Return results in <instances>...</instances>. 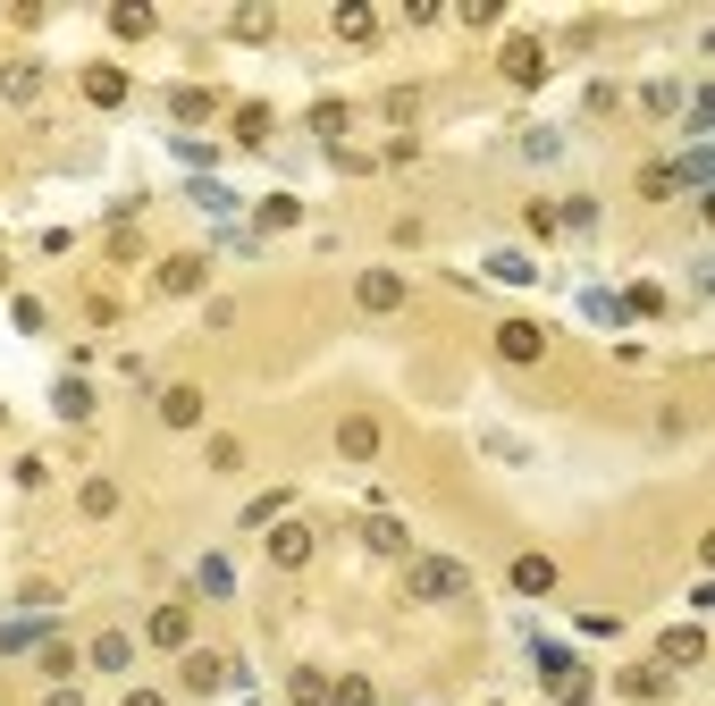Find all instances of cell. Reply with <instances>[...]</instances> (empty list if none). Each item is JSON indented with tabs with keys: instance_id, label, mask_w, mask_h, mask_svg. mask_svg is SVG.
<instances>
[{
	"instance_id": "1",
	"label": "cell",
	"mask_w": 715,
	"mask_h": 706,
	"mask_svg": "<svg viewBox=\"0 0 715 706\" xmlns=\"http://www.w3.org/2000/svg\"><path fill=\"white\" fill-rule=\"evenodd\" d=\"M404 589L429 597V606H438V597H463V564L455 555H413V564H404Z\"/></svg>"
},
{
	"instance_id": "2",
	"label": "cell",
	"mask_w": 715,
	"mask_h": 706,
	"mask_svg": "<svg viewBox=\"0 0 715 706\" xmlns=\"http://www.w3.org/2000/svg\"><path fill=\"white\" fill-rule=\"evenodd\" d=\"M312 546H321V530H312V521H269V564H278V572H303V564H312Z\"/></svg>"
},
{
	"instance_id": "3",
	"label": "cell",
	"mask_w": 715,
	"mask_h": 706,
	"mask_svg": "<svg viewBox=\"0 0 715 706\" xmlns=\"http://www.w3.org/2000/svg\"><path fill=\"white\" fill-rule=\"evenodd\" d=\"M497 67H505V85H522V93H530V85H548V51H539L530 34H514V42L497 51Z\"/></svg>"
},
{
	"instance_id": "4",
	"label": "cell",
	"mask_w": 715,
	"mask_h": 706,
	"mask_svg": "<svg viewBox=\"0 0 715 706\" xmlns=\"http://www.w3.org/2000/svg\"><path fill=\"white\" fill-rule=\"evenodd\" d=\"M354 303L371 312V320H388V312H404V278H396V269H371V278L354 287Z\"/></svg>"
},
{
	"instance_id": "5",
	"label": "cell",
	"mask_w": 715,
	"mask_h": 706,
	"mask_svg": "<svg viewBox=\"0 0 715 706\" xmlns=\"http://www.w3.org/2000/svg\"><path fill=\"white\" fill-rule=\"evenodd\" d=\"M497 353H505V362H539V353H548V328L539 320H505L497 328Z\"/></svg>"
},
{
	"instance_id": "6",
	"label": "cell",
	"mask_w": 715,
	"mask_h": 706,
	"mask_svg": "<svg viewBox=\"0 0 715 706\" xmlns=\"http://www.w3.org/2000/svg\"><path fill=\"white\" fill-rule=\"evenodd\" d=\"M202 269H211V253H177V261H161V269H152V287H161V294H195Z\"/></svg>"
},
{
	"instance_id": "7",
	"label": "cell",
	"mask_w": 715,
	"mask_h": 706,
	"mask_svg": "<svg viewBox=\"0 0 715 706\" xmlns=\"http://www.w3.org/2000/svg\"><path fill=\"white\" fill-rule=\"evenodd\" d=\"M699 656H707V631H699V622H690V631H665V647H656V665H665V673H690Z\"/></svg>"
},
{
	"instance_id": "8",
	"label": "cell",
	"mask_w": 715,
	"mask_h": 706,
	"mask_svg": "<svg viewBox=\"0 0 715 706\" xmlns=\"http://www.w3.org/2000/svg\"><path fill=\"white\" fill-rule=\"evenodd\" d=\"M337 454H346V463H371V454H379V420H371V413L337 420Z\"/></svg>"
},
{
	"instance_id": "9",
	"label": "cell",
	"mask_w": 715,
	"mask_h": 706,
	"mask_svg": "<svg viewBox=\"0 0 715 706\" xmlns=\"http://www.w3.org/2000/svg\"><path fill=\"white\" fill-rule=\"evenodd\" d=\"M143 640H152V647H186V640H195V614H186V606H161L152 622H143Z\"/></svg>"
},
{
	"instance_id": "10",
	"label": "cell",
	"mask_w": 715,
	"mask_h": 706,
	"mask_svg": "<svg viewBox=\"0 0 715 706\" xmlns=\"http://www.w3.org/2000/svg\"><path fill=\"white\" fill-rule=\"evenodd\" d=\"M346 127H354V110H346V101H321V110H312V135H321L328 152H346Z\"/></svg>"
},
{
	"instance_id": "11",
	"label": "cell",
	"mask_w": 715,
	"mask_h": 706,
	"mask_svg": "<svg viewBox=\"0 0 715 706\" xmlns=\"http://www.w3.org/2000/svg\"><path fill=\"white\" fill-rule=\"evenodd\" d=\"M161 420H168V429H195V420H202V387H168Z\"/></svg>"
},
{
	"instance_id": "12",
	"label": "cell",
	"mask_w": 715,
	"mask_h": 706,
	"mask_svg": "<svg viewBox=\"0 0 715 706\" xmlns=\"http://www.w3.org/2000/svg\"><path fill=\"white\" fill-rule=\"evenodd\" d=\"M85 101L118 110V101H127V76H118V67H85Z\"/></svg>"
},
{
	"instance_id": "13",
	"label": "cell",
	"mask_w": 715,
	"mask_h": 706,
	"mask_svg": "<svg viewBox=\"0 0 715 706\" xmlns=\"http://www.w3.org/2000/svg\"><path fill=\"white\" fill-rule=\"evenodd\" d=\"M0 93H9L17 110H26V101L42 93V67H34V60H9V76H0Z\"/></svg>"
},
{
	"instance_id": "14",
	"label": "cell",
	"mask_w": 715,
	"mask_h": 706,
	"mask_svg": "<svg viewBox=\"0 0 715 706\" xmlns=\"http://www.w3.org/2000/svg\"><path fill=\"white\" fill-rule=\"evenodd\" d=\"M514 589H522V597H548V589H555V564H548V555H522V564H514Z\"/></svg>"
},
{
	"instance_id": "15",
	"label": "cell",
	"mask_w": 715,
	"mask_h": 706,
	"mask_svg": "<svg viewBox=\"0 0 715 706\" xmlns=\"http://www.w3.org/2000/svg\"><path fill=\"white\" fill-rule=\"evenodd\" d=\"M93 665H101V673H127V665H135V640H127V631H101V640H93Z\"/></svg>"
},
{
	"instance_id": "16",
	"label": "cell",
	"mask_w": 715,
	"mask_h": 706,
	"mask_svg": "<svg viewBox=\"0 0 715 706\" xmlns=\"http://www.w3.org/2000/svg\"><path fill=\"white\" fill-rule=\"evenodd\" d=\"M362 546H379V555H404V521H396V514H371V521H362Z\"/></svg>"
},
{
	"instance_id": "17",
	"label": "cell",
	"mask_w": 715,
	"mask_h": 706,
	"mask_svg": "<svg viewBox=\"0 0 715 706\" xmlns=\"http://www.w3.org/2000/svg\"><path fill=\"white\" fill-rule=\"evenodd\" d=\"M269 135H278V118H269L261 101H244V110H236V143H269Z\"/></svg>"
},
{
	"instance_id": "18",
	"label": "cell",
	"mask_w": 715,
	"mask_h": 706,
	"mask_svg": "<svg viewBox=\"0 0 715 706\" xmlns=\"http://www.w3.org/2000/svg\"><path fill=\"white\" fill-rule=\"evenodd\" d=\"M656 312H665V287H631L615 303V320H656Z\"/></svg>"
},
{
	"instance_id": "19",
	"label": "cell",
	"mask_w": 715,
	"mask_h": 706,
	"mask_svg": "<svg viewBox=\"0 0 715 706\" xmlns=\"http://www.w3.org/2000/svg\"><path fill=\"white\" fill-rule=\"evenodd\" d=\"M287 698L294 706H328V673H321V665H303V673L287 681Z\"/></svg>"
},
{
	"instance_id": "20",
	"label": "cell",
	"mask_w": 715,
	"mask_h": 706,
	"mask_svg": "<svg viewBox=\"0 0 715 706\" xmlns=\"http://www.w3.org/2000/svg\"><path fill=\"white\" fill-rule=\"evenodd\" d=\"M161 26V17H152V9H110V34H118V42H143V34Z\"/></svg>"
},
{
	"instance_id": "21",
	"label": "cell",
	"mask_w": 715,
	"mask_h": 706,
	"mask_svg": "<svg viewBox=\"0 0 715 706\" xmlns=\"http://www.w3.org/2000/svg\"><path fill=\"white\" fill-rule=\"evenodd\" d=\"M219 681H228V665H219V656H186V690H202V698H211Z\"/></svg>"
},
{
	"instance_id": "22",
	"label": "cell",
	"mask_w": 715,
	"mask_h": 706,
	"mask_svg": "<svg viewBox=\"0 0 715 706\" xmlns=\"http://www.w3.org/2000/svg\"><path fill=\"white\" fill-rule=\"evenodd\" d=\"M615 690H631V698H656V690H665V665H631V673H615Z\"/></svg>"
},
{
	"instance_id": "23",
	"label": "cell",
	"mask_w": 715,
	"mask_h": 706,
	"mask_svg": "<svg viewBox=\"0 0 715 706\" xmlns=\"http://www.w3.org/2000/svg\"><path fill=\"white\" fill-rule=\"evenodd\" d=\"M573 673H581V665H573V647H539V681H573Z\"/></svg>"
},
{
	"instance_id": "24",
	"label": "cell",
	"mask_w": 715,
	"mask_h": 706,
	"mask_svg": "<svg viewBox=\"0 0 715 706\" xmlns=\"http://www.w3.org/2000/svg\"><path fill=\"white\" fill-rule=\"evenodd\" d=\"M674 186H682V177H674V161H649V168H640V193H649V202H665Z\"/></svg>"
},
{
	"instance_id": "25",
	"label": "cell",
	"mask_w": 715,
	"mask_h": 706,
	"mask_svg": "<svg viewBox=\"0 0 715 706\" xmlns=\"http://www.w3.org/2000/svg\"><path fill=\"white\" fill-rule=\"evenodd\" d=\"M168 110H177V127H202V118H211V93H195V85H186Z\"/></svg>"
},
{
	"instance_id": "26",
	"label": "cell",
	"mask_w": 715,
	"mask_h": 706,
	"mask_svg": "<svg viewBox=\"0 0 715 706\" xmlns=\"http://www.w3.org/2000/svg\"><path fill=\"white\" fill-rule=\"evenodd\" d=\"M195 589H202V597H228V589H236V572H228V564H219V555H211V564H202V572H195Z\"/></svg>"
},
{
	"instance_id": "27",
	"label": "cell",
	"mask_w": 715,
	"mask_h": 706,
	"mask_svg": "<svg viewBox=\"0 0 715 706\" xmlns=\"http://www.w3.org/2000/svg\"><path fill=\"white\" fill-rule=\"evenodd\" d=\"M337 34H346V42H371V34H379V17H371V9H337Z\"/></svg>"
},
{
	"instance_id": "28",
	"label": "cell",
	"mask_w": 715,
	"mask_h": 706,
	"mask_svg": "<svg viewBox=\"0 0 715 706\" xmlns=\"http://www.w3.org/2000/svg\"><path fill=\"white\" fill-rule=\"evenodd\" d=\"M60 413L85 420V413H93V387H85V379H60Z\"/></svg>"
},
{
	"instance_id": "29",
	"label": "cell",
	"mask_w": 715,
	"mask_h": 706,
	"mask_svg": "<svg viewBox=\"0 0 715 706\" xmlns=\"http://www.w3.org/2000/svg\"><path fill=\"white\" fill-rule=\"evenodd\" d=\"M328 706H371V681L346 673V681H328Z\"/></svg>"
},
{
	"instance_id": "30",
	"label": "cell",
	"mask_w": 715,
	"mask_h": 706,
	"mask_svg": "<svg viewBox=\"0 0 715 706\" xmlns=\"http://www.w3.org/2000/svg\"><path fill=\"white\" fill-rule=\"evenodd\" d=\"M228 26H236V42H261V34H269V9H236Z\"/></svg>"
},
{
	"instance_id": "31",
	"label": "cell",
	"mask_w": 715,
	"mask_h": 706,
	"mask_svg": "<svg viewBox=\"0 0 715 706\" xmlns=\"http://www.w3.org/2000/svg\"><path fill=\"white\" fill-rule=\"evenodd\" d=\"M85 514H118V488H110V480H85Z\"/></svg>"
},
{
	"instance_id": "32",
	"label": "cell",
	"mask_w": 715,
	"mask_h": 706,
	"mask_svg": "<svg viewBox=\"0 0 715 706\" xmlns=\"http://www.w3.org/2000/svg\"><path fill=\"white\" fill-rule=\"evenodd\" d=\"M278 514H287V496H253V505H244V521H253V530H269Z\"/></svg>"
},
{
	"instance_id": "33",
	"label": "cell",
	"mask_w": 715,
	"mask_h": 706,
	"mask_svg": "<svg viewBox=\"0 0 715 706\" xmlns=\"http://www.w3.org/2000/svg\"><path fill=\"white\" fill-rule=\"evenodd\" d=\"M110 261H143V236H135L127 219H118V236H110Z\"/></svg>"
},
{
	"instance_id": "34",
	"label": "cell",
	"mask_w": 715,
	"mask_h": 706,
	"mask_svg": "<svg viewBox=\"0 0 715 706\" xmlns=\"http://www.w3.org/2000/svg\"><path fill=\"white\" fill-rule=\"evenodd\" d=\"M555 706H589V673H573V681H555Z\"/></svg>"
},
{
	"instance_id": "35",
	"label": "cell",
	"mask_w": 715,
	"mask_h": 706,
	"mask_svg": "<svg viewBox=\"0 0 715 706\" xmlns=\"http://www.w3.org/2000/svg\"><path fill=\"white\" fill-rule=\"evenodd\" d=\"M127 706H168V698H161V690H127Z\"/></svg>"
},
{
	"instance_id": "36",
	"label": "cell",
	"mask_w": 715,
	"mask_h": 706,
	"mask_svg": "<svg viewBox=\"0 0 715 706\" xmlns=\"http://www.w3.org/2000/svg\"><path fill=\"white\" fill-rule=\"evenodd\" d=\"M42 706H85V698H76V690H51V698H42Z\"/></svg>"
}]
</instances>
